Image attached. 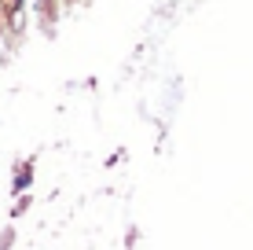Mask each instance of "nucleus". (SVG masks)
Returning <instances> with one entry per match:
<instances>
[{
    "label": "nucleus",
    "instance_id": "1",
    "mask_svg": "<svg viewBox=\"0 0 253 250\" xmlns=\"http://www.w3.org/2000/svg\"><path fill=\"white\" fill-rule=\"evenodd\" d=\"M30 180H33V166H30V162H19V166H15V180H11L15 195H22L26 188H30Z\"/></svg>",
    "mask_w": 253,
    "mask_h": 250
}]
</instances>
